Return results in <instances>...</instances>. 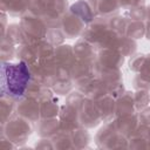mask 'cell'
Returning <instances> with one entry per match:
<instances>
[{
    "mask_svg": "<svg viewBox=\"0 0 150 150\" xmlns=\"http://www.w3.org/2000/svg\"><path fill=\"white\" fill-rule=\"evenodd\" d=\"M30 81V71L26 62H4L1 66V93L11 97L25 94Z\"/></svg>",
    "mask_w": 150,
    "mask_h": 150,
    "instance_id": "obj_1",
    "label": "cell"
}]
</instances>
